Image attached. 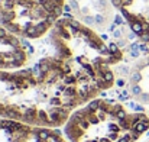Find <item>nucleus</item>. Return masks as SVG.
Wrapping results in <instances>:
<instances>
[{"label": "nucleus", "mask_w": 149, "mask_h": 142, "mask_svg": "<svg viewBox=\"0 0 149 142\" xmlns=\"http://www.w3.org/2000/svg\"><path fill=\"white\" fill-rule=\"evenodd\" d=\"M80 106L75 86L52 55L35 68L0 70V119L58 128Z\"/></svg>", "instance_id": "obj_1"}, {"label": "nucleus", "mask_w": 149, "mask_h": 142, "mask_svg": "<svg viewBox=\"0 0 149 142\" xmlns=\"http://www.w3.org/2000/svg\"><path fill=\"white\" fill-rule=\"evenodd\" d=\"M49 42L52 57L75 86L83 104L113 87V67L123 59L116 44L75 17L58 19L49 32Z\"/></svg>", "instance_id": "obj_2"}, {"label": "nucleus", "mask_w": 149, "mask_h": 142, "mask_svg": "<svg viewBox=\"0 0 149 142\" xmlns=\"http://www.w3.org/2000/svg\"><path fill=\"white\" fill-rule=\"evenodd\" d=\"M148 129V115L101 97L77 107L64 125L68 142H136Z\"/></svg>", "instance_id": "obj_3"}, {"label": "nucleus", "mask_w": 149, "mask_h": 142, "mask_svg": "<svg viewBox=\"0 0 149 142\" xmlns=\"http://www.w3.org/2000/svg\"><path fill=\"white\" fill-rule=\"evenodd\" d=\"M58 19L41 0H0V23L23 39L45 36Z\"/></svg>", "instance_id": "obj_4"}, {"label": "nucleus", "mask_w": 149, "mask_h": 142, "mask_svg": "<svg viewBox=\"0 0 149 142\" xmlns=\"http://www.w3.org/2000/svg\"><path fill=\"white\" fill-rule=\"evenodd\" d=\"M0 142H68L55 128L0 119Z\"/></svg>", "instance_id": "obj_5"}, {"label": "nucleus", "mask_w": 149, "mask_h": 142, "mask_svg": "<svg viewBox=\"0 0 149 142\" xmlns=\"http://www.w3.org/2000/svg\"><path fill=\"white\" fill-rule=\"evenodd\" d=\"M74 17L94 31H104L111 19L114 7L111 0H68Z\"/></svg>", "instance_id": "obj_6"}, {"label": "nucleus", "mask_w": 149, "mask_h": 142, "mask_svg": "<svg viewBox=\"0 0 149 142\" xmlns=\"http://www.w3.org/2000/svg\"><path fill=\"white\" fill-rule=\"evenodd\" d=\"M111 4L123 16L130 31L149 45V0H111Z\"/></svg>", "instance_id": "obj_7"}, {"label": "nucleus", "mask_w": 149, "mask_h": 142, "mask_svg": "<svg viewBox=\"0 0 149 142\" xmlns=\"http://www.w3.org/2000/svg\"><path fill=\"white\" fill-rule=\"evenodd\" d=\"M29 54L20 38L0 23V70H19L28 64Z\"/></svg>", "instance_id": "obj_8"}, {"label": "nucleus", "mask_w": 149, "mask_h": 142, "mask_svg": "<svg viewBox=\"0 0 149 142\" xmlns=\"http://www.w3.org/2000/svg\"><path fill=\"white\" fill-rule=\"evenodd\" d=\"M127 92L136 103L149 106V54L132 64L127 74Z\"/></svg>", "instance_id": "obj_9"}, {"label": "nucleus", "mask_w": 149, "mask_h": 142, "mask_svg": "<svg viewBox=\"0 0 149 142\" xmlns=\"http://www.w3.org/2000/svg\"><path fill=\"white\" fill-rule=\"evenodd\" d=\"M41 1L49 9L55 16H58V17L62 16V12H64L67 0H41Z\"/></svg>", "instance_id": "obj_10"}]
</instances>
